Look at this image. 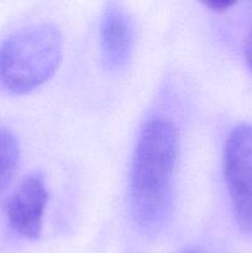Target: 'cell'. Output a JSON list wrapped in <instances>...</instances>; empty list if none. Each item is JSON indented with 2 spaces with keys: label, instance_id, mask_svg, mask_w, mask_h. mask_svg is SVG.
<instances>
[{
  "label": "cell",
  "instance_id": "cell-6",
  "mask_svg": "<svg viewBox=\"0 0 252 253\" xmlns=\"http://www.w3.org/2000/svg\"><path fill=\"white\" fill-rule=\"evenodd\" d=\"M20 160L16 137L10 130L0 127V194L11 183Z\"/></svg>",
  "mask_w": 252,
  "mask_h": 253
},
{
  "label": "cell",
  "instance_id": "cell-2",
  "mask_svg": "<svg viewBox=\"0 0 252 253\" xmlns=\"http://www.w3.org/2000/svg\"><path fill=\"white\" fill-rule=\"evenodd\" d=\"M62 54L63 39L54 25L19 30L0 46V85L12 94L39 88L56 73Z\"/></svg>",
  "mask_w": 252,
  "mask_h": 253
},
{
  "label": "cell",
  "instance_id": "cell-7",
  "mask_svg": "<svg viewBox=\"0 0 252 253\" xmlns=\"http://www.w3.org/2000/svg\"><path fill=\"white\" fill-rule=\"evenodd\" d=\"M205 6H208L209 9L214 10V11H225L229 7H231L232 5H235L234 1H208L205 2Z\"/></svg>",
  "mask_w": 252,
  "mask_h": 253
},
{
  "label": "cell",
  "instance_id": "cell-5",
  "mask_svg": "<svg viewBox=\"0 0 252 253\" xmlns=\"http://www.w3.org/2000/svg\"><path fill=\"white\" fill-rule=\"evenodd\" d=\"M101 54L110 69L125 67L133 47V26L130 16L118 5H110L104 11L100 25Z\"/></svg>",
  "mask_w": 252,
  "mask_h": 253
},
{
  "label": "cell",
  "instance_id": "cell-4",
  "mask_svg": "<svg viewBox=\"0 0 252 253\" xmlns=\"http://www.w3.org/2000/svg\"><path fill=\"white\" fill-rule=\"evenodd\" d=\"M49 195L42 175H26L5 203L9 226L26 240L39 239Z\"/></svg>",
  "mask_w": 252,
  "mask_h": 253
},
{
  "label": "cell",
  "instance_id": "cell-1",
  "mask_svg": "<svg viewBox=\"0 0 252 253\" xmlns=\"http://www.w3.org/2000/svg\"><path fill=\"white\" fill-rule=\"evenodd\" d=\"M178 155V132L162 118L148 121L141 131L131 170V207L136 222L155 227L165 220L172 198Z\"/></svg>",
  "mask_w": 252,
  "mask_h": 253
},
{
  "label": "cell",
  "instance_id": "cell-3",
  "mask_svg": "<svg viewBox=\"0 0 252 253\" xmlns=\"http://www.w3.org/2000/svg\"><path fill=\"white\" fill-rule=\"evenodd\" d=\"M224 177L237 225L252 234V125L241 124L227 137Z\"/></svg>",
  "mask_w": 252,
  "mask_h": 253
},
{
  "label": "cell",
  "instance_id": "cell-8",
  "mask_svg": "<svg viewBox=\"0 0 252 253\" xmlns=\"http://www.w3.org/2000/svg\"><path fill=\"white\" fill-rule=\"evenodd\" d=\"M245 57H246L247 66L252 71V29L249 32V36L246 39V44H245Z\"/></svg>",
  "mask_w": 252,
  "mask_h": 253
},
{
  "label": "cell",
  "instance_id": "cell-9",
  "mask_svg": "<svg viewBox=\"0 0 252 253\" xmlns=\"http://www.w3.org/2000/svg\"><path fill=\"white\" fill-rule=\"evenodd\" d=\"M180 253H203V252L198 251V250H187V251H183Z\"/></svg>",
  "mask_w": 252,
  "mask_h": 253
}]
</instances>
